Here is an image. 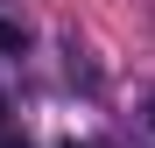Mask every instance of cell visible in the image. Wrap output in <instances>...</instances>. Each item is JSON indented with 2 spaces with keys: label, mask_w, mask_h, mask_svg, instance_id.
Returning a JSON list of instances; mask_svg holds the SVG:
<instances>
[{
  "label": "cell",
  "mask_w": 155,
  "mask_h": 148,
  "mask_svg": "<svg viewBox=\"0 0 155 148\" xmlns=\"http://www.w3.org/2000/svg\"><path fill=\"white\" fill-rule=\"evenodd\" d=\"M0 49H21V28H14V21H0Z\"/></svg>",
  "instance_id": "6da1fadb"
},
{
  "label": "cell",
  "mask_w": 155,
  "mask_h": 148,
  "mask_svg": "<svg viewBox=\"0 0 155 148\" xmlns=\"http://www.w3.org/2000/svg\"><path fill=\"white\" fill-rule=\"evenodd\" d=\"M0 148H28V134H0Z\"/></svg>",
  "instance_id": "7a4b0ae2"
},
{
  "label": "cell",
  "mask_w": 155,
  "mask_h": 148,
  "mask_svg": "<svg viewBox=\"0 0 155 148\" xmlns=\"http://www.w3.org/2000/svg\"><path fill=\"white\" fill-rule=\"evenodd\" d=\"M64 148H78V141H64Z\"/></svg>",
  "instance_id": "3957f363"
}]
</instances>
